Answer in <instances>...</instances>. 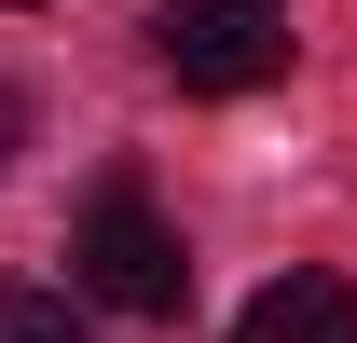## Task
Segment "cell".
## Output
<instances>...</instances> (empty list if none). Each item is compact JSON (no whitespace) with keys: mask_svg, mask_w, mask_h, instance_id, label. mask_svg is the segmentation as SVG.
<instances>
[{"mask_svg":"<svg viewBox=\"0 0 357 343\" xmlns=\"http://www.w3.org/2000/svg\"><path fill=\"white\" fill-rule=\"evenodd\" d=\"M69 289L110 302V316H178V302H192V261H178L165 206H151L137 178H110V192L69 220Z\"/></svg>","mask_w":357,"mask_h":343,"instance_id":"cell-1","label":"cell"},{"mask_svg":"<svg viewBox=\"0 0 357 343\" xmlns=\"http://www.w3.org/2000/svg\"><path fill=\"white\" fill-rule=\"evenodd\" d=\"M151 55L178 96H261L289 69V0H165Z\"/></svg>","mask_w":357,"mask_h":343,"instance_id":"cell-2","label":"cell"},{"mask_svg":"<svg viewBox=\"0 0 357 343\" xmlns=\"http://www.w3.org/2000/svg\"><path fill=\"white\" fill-rule=\"evenodd\" d=\"M234 343H357V289H344V275H316V261H289L275 289H248Z\"/></svg>","mask_w":357,"mask_h":343,"instance_id":"cell-3","label":"cell"},{"mask_svg":"<svg viewBox=\"0 0 357 343\" xmlns=\"http://www.w3.org/2000/svg\"><path fill=\"white\" fill-rule=\"evenodd\" d=\"M0 343H83V316L55 289H0Z\"/></svg>","mask_w":357,"mask_h":343,"instance_id":"cell-4","label":"cell"},{"mask_svg":"<svg viewBox=\"0 0 357 343\" xmlns=\"http://www.w3.org/2000/svg\"><path fill=\"white\" fill-rule=\"evenodd\" d=\"M14 151H28V96L0 83V178H14Z\"/></svg>","mask_w":357,"mask_h":343,"instance_id":"cell-5","label":"cell"},{"mask_svg":"<svg viewBox=\"0 0 357 343\" xmlns=\"http://www.w3.org/2000/svg\"><path fill=\"white\" fill-rule=\"evenodd\" d=\"M0 14H28V0H0Z\"/></svg>","mask_w":357,"mask_h":343,"instance_id":"cell-6","label":"cell"}]
</instances>
